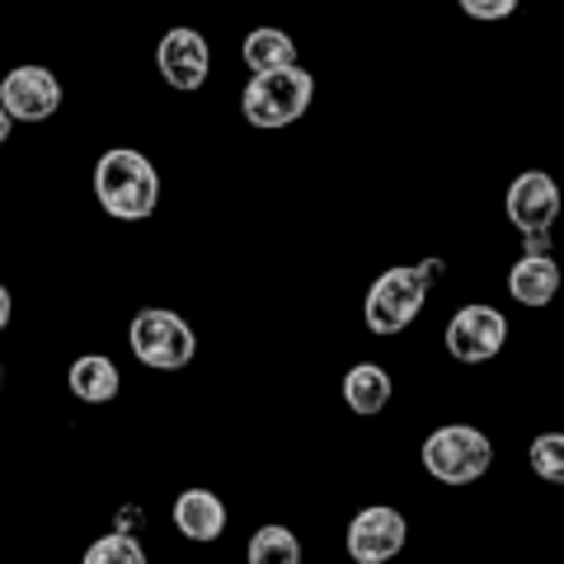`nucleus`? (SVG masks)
I'll return each instance as SVG.
<instances>
[{
    "label": "nucleus",
    "mask_w": 564,
    "mask_h": 564,
    "mask_svg": "<svg viewBox=\"0 0 564 564\" xmlns=\"http://www.w3.org/2000/svg\"><path fill=\"white\" fill-rule=\"evenodd\" d=\"M10 128H14V118H10L6 109H0V147H6V141H10Z\"/></svg>",
    "instance_id": "nucleus-23"
},
{
    "label": "nucleus",
    "mask_w": 564,
    "mask_h": 564,
    "mask_svg": "<svg viewBox=\"0 0 564 564\" xmlns=\"http://www.w3.org/2000/svg\"><path fill=\"white\" fill-rule=\"evenodd\" d=\"M391 372L377 362H358V367H348V377H344V404L352 414H362V419H372L381 414L386 404H391Z\"/></svg>",
    "instance_id": "nucleus-14"
},
{
    "label": "nucleus",
    "mask_w": 564,
    "mask_h": 564,
    "mask_svg": "<svg viewBox=\"0 0 564 564\" xmlns=\"http://www.w3.org/2000/svg\"><path fill=\"white\" fill-rule=\"evenodd\" d=\"M456 6H462L470 20H480V24H499L522 6V0H456Z\"/></svg>",
    "instance_id": "nucleus-19"
},
{
    "label": "nucleus",
    "mask_w": 564,
    "mask_h": 564,
    "mask_svg": "<svg viewBox=\"0 0 564 564\" xmlns=\"http://www.w3.org/2000/svg\"><path fill=\"white\" fill-rule=\"evenodd\" d=\"M245 560L250 564H302V541H296L292 527L269 522V527H259V532L250 536Z\"/></svg>",
    "instance_id": "nucleus-16"
},
{
    "label": "nucleus",
    "mask_w": 564,
    "mask_h": 564,
    "mask_svg": "<svg viewBox=\"0 0 564 564\" xmlns=\"http://www.w3.org/2000/svg\"><path fill=\"white\" fill-rule=\"evenodd\" d=\"M447 263L443 259H423V263H400V269H386L372 292H367V329L381 334V339H391V334L410 329L419 321L423 302H429V288L437 278H443Z\"/></svg>",
    "instance_id": "nucleus-2"
},
{
    "label": "nucleus",
    "mask_w": 564,
    "mask_h": 564,
    "mask_svg": "<svg viewBox=\"0 0 564 564\" xmlns=\"http://www.w3.org/2000/svg\"><path fill=\"white\" fill-rule=\"evenodd\" d=\"M0 109L14 122H47L62 109V80L47 66H14L0 80Z\"/></svg>",
    "instance_id": "nucleus-8"
},
{
    "label": "nucleus",
    "mask_w": 564,
    "mask_h": 564,
    "mask_svg": "<svg viewBox=\"0 0 564 564\" xmlns=\"http://www.w3.org/2000/svg\"><path fill=\"white\" fill-rule=\"evenodd\" d=\"M128 344H132V358L151 372H184L198 352V339L180 311H165V306H147L132 315L128 325Z\"/></svg>",
    "instance_id": "nucleus-4"
},
{
    "label": "nucleus",
    "mask_w": 564,
    "mask_h": 564,
    "mask_svg": "<svg viewBox=\"0 0 564 564\" xmlns=\"http://www.w3.org/2000/svg\"><path fill=\"white\" fill-rule=\"evenodd\" d=\"M419 462L437 485H475L494 466V443L470 423H447V429L429 433Z\"/></svg>",
    "instance_id": "nucleus-5"
},
{
    "label": "nucleus",
    "mask_w": 564,
    "mask_h": 564,
    "mask_svg": "<svg viewBox=\"0 0 564 564\" xmlns=\"http://www.w3.org/2000/svg\"><path fill=\"white\" fill-rule=\"evenodd\" d=\"M137 527H141V508H137V503H128V508L118 513V532H137Z\"/></svg>",
    "instance_id": "nucleus-21"
},
{
    "label": "nucleus",
    "mask_w": 564,
    "mask_h": 564,
    "mask_svg": "<svg viewBox=\"0 0 564 564\" xmlns=\"http://www.w3.org/2000/svg\"><path fill=\"white\" fill-rule=\"evenodd\" d=\"M527 462H532L536 480L564 485V433H541V437H532V452H527Z\"/></svg>",
    "instance_id": "nucleus-18"
},
{
    "label": "nucleus",
    "mask_w": 564,
    "mask_h": 564,
    "mask_svg": "<svg viewBox=\"0 0 564 564\" xmlns=\"http://www.w3.org/2000/svg\"><path fill=\"white\" fill-rule=\"evenodd\" d=\"M85 564H147V551H141L137 532H109L85 551Z\"/></svg>",
    "instance_id": "nucleus-17"
},
{
    "label": "nucleus",
    "mask_w": 564,
    "mask_h": 564,
    "mask_svg": "<svg viewBox=\"0 0 564 564\" xmlns=\"http://www.w3.org/2000/svg\"><path fill=\"white\" fill-rule=\"evenodd\" d=\"M522 250L527 254H551V231H522Z\"/></svg>",
    "instance_id": "nucleus-20"
},
{
    "label": "nucleus",
    "mask_w": 564,
    "mask_h": 564,
    "mask_svg": "<svg viewBox=\"0 0 564 564\" xmlns=\"http://www.w3.org/2000/svg\"><path fill=\"white\" fill-rule=\"evenodd\" d=\"M95 198L113 221H147L161 203V174L132 147H113L95 161Z\"/></svg>",
    "instance_id": "nucleus-1"
},
{
    "label": "nucleus",
    "mask_w": 564,
    "mask_h": 564,
    "mask_svg": "<svg viewBox=\"0 0 564 564\" xmlns=\"http://www.w3.org/2000/svg\"><path fill=\"white\" fill-rule=\"evenodd\" d=\"M404 541H410V522H404L400 508L391 503H372V508H362L358 518L348 522V560H358V564H386V560H395L404 551Z\"/></svg>",
    "instance_id": "nucleus-7"
},
{
    "label": "nucleus",
    "mask_w": 564,
    "mask_h": 564,
    "mask_svg": "<svg viewBox=\"0 0 564 564\" xmlns=\"http://www.w3.org/2000/svg\"><path fill=\"white\" fill-rule=\"evenodd\" d=\"M0 386H6V367H0Z\"/></svg>",
    "instance_id": "nucleus-24"
},
{
    "label": "nucleus",
    "mask_w": 564,
    "mask_h": 564,
    "mask_svg": "<svg viewBox=\"0 0 564 564\" xmlns=\"http://www.w3.org/2000/svg\"><path fill=\"white\" fill-rule=\"evenodd\" d=\"M10 311H14V302H10V292L0 288V334H6V325H10Z\"/></svg>",
    "instance_id": "nucleus-22"
},
{
    "label": "nucleus",
    "mask_w": 564,
    "mask_h": 564,
    "mask_svg": "<svg viewBox=\"0 0 564 564\" xmlns=\"http://www.w3.org/2000/svg\"><path fill=\"white\" fill-rule=\"evenodd\" d=\"M240 57H245L250 70H278V66L296 62V43L282 29H254V33H245Z\"/></svg>",
    "instance_id": "nucleus-15"
},
{
    "label": "nucleus",
    "mask_w": 564,
    "mask_h": 564,
    "mask_svg": "<svg viewBox=\"0 0 564 564\" xmlns=\"http://www.w3.org/2000/svg\"><path fill=\"white\" fill-rule=\"evenodd\" d=\"M508 221L518 226V231H551V226L560 221V184L551 180L545 170H522L513 184H508Z\"/></svg>",
    "instance_id": "nucleus-10"
},
{
    "label": "nucleus",
    "mask_w": 564,
    "mask_h": 564,
    "mask_svg": "<svg viewBox=\"0 0 564 564\" xmlns=\"http://www.w3.org/2000/svg\"><path fill=\"white\" fill-rule=\"evenodd\" d=\"M155 70L165 76L170 90H203L207 85V70H212V47L198 29H170L161 47H155Z\"/></svg>",
    "instance_id": "nucleus-9"
},
{
    "label": "nucleus",
    "mask_w": 564,
    "mask_h": 564,
    "mask_svg": "<svg viewBox=\"0 0 564 564\" xmlns=\"http://www.w3.org/2000/svg\"><path fill=\"white\" fill-rule=\"evenodd\" d=\"M174 527H180V536L198 541V545L217 541L226 532V503L212 489H184L180 499H174Z\"/></svg>",
    "instance_id": "nucleus-12"
},
{
    "label": "nucleus",
    "mask_w": 564,
    "mask_h": 564,
    "mask_svg": "<svg viewBox=\"0 0 564 564\" xmlns=\"http://www.w3.org/2000/svg\"><path fill=\"white\" fill-rule=\"evenodd\" d=\"M503 344H508V321H503L499 306L475 302V306H462L447 321V352L466 367H480L489 358H499Z\"/></svg>",
    "instance_id": "nucleus-6"
},
{
    "label": "nucleus",
    "mask_w": 564,
    "mask_h": 564,
    "mask_svg": "<svg viewBox=\"0 0 564 564\" xmlns=\"http://www.w3.org/2000/svg\"><path fill=\"white\" fill-rule=\"evenodd\" d=\"M564 282V269L551 259V254H522L513 269H508V292H513L518 306H551L555 292Z\"/></svg>",
    "instance_id": "nucleus-11"
},
{
    "label": "nucleus",
    "mask_w": 564,
    "mask_h": 564,
    "mask_svg": "<svg viewBox=\"0 0 564 564\" xmlns=\"http://www.w3.org/2000/svg\"><path fill=\"white\" fill-rule=\"evenodd\" d=\"M311 95H315V76L296 62L278 66V70H254V80L245 85V95H240V113H245V122H254V128L278 132V128H292V122L311 109Z\"/></svg>",
    "instance_id": "nucleus-3"
},
{
    "label": "nucleus",
    "mask_w": 564,
    "mask_h": 564,
    "mask_svg": "<svg viewBox=\"0 0 564 564\" xmlns=\"http://www.w3.org/2000/svg\"><path fill=\"white\" fill-rule=\"evenodd\" d=\"M66 386L80 404H109L122 391V372L113 367V358H104V352H85V358L70 362Z\"/></svg>",
    "instance_id": "nucleus-13"
}]
</instances>
